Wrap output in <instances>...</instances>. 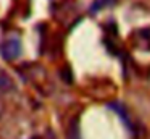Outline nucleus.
Listing matches in <instances>:
<instances>
[{"mask_svg":"<svg viewBox=\"0 0 150 139\" xmlns=\"http://www.w3.org/2000/svg\"><path fill=\"white\" fill-rule=\"evenodd\" d=\"M21 53V42L18 37H7L0 44V55L7 61H13Z\"/></svg>","mask_w":150,"mask_h":139,"instance_id":"f257e3e1","label":"nucleus"},{"mask_svg":"<svg viewBox=\"0 0 150 139\" xmlns=\"http://www.w3.org/2000/svg\"><path fill=\"white\" fill-rule=\"evenodd\" d=\"M13 87V81L7 73L0 71V91H10Z\"/></svg>","mask_w":150,"mask_h":139,"instance_id":"f03ea898","label":"nucleus"}]
</instances>
